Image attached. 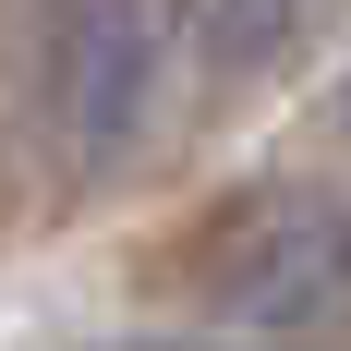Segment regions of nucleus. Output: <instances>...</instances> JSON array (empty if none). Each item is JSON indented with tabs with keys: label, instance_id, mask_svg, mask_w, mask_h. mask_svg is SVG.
Returning a JSON list of instances; mask_svg holds the SVG:
<instances>
[{
	"label": "nucleus",
	"instance_id": "nucleus-1",
	"mask_svg": "<svg viewBox=\"0 0 351 351\" xmlns=\"http://www.w3.org/2000/svg\"><path fill=\"white\" fill-rule=\"evenodd\" d=\"M145 85H158V0H61L49 12V109L85 158L134 134Z\"/></svg>",
	"mask_w": 351,
	"mask_h": 351
},
{
	"label": "nucleus",
	"instance_id": "nucleus-2",
	"mask_svg": "<svg viewBox=\"0 0 351 351\" xmlns=\"http://www.w3.org/2000/svg\"><path fill=\"white\" fill-rule=\"evenodd\" d=\"M206 12V49L230 73H254V61H279L291 49V25H303V0H194Z\"/></svg>",
	"mask_w": 351,
	"mask_h": 351
}]
</instances>
